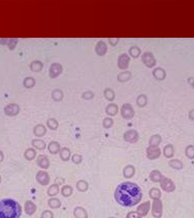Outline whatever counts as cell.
<instances>
[{
    "label": "cell",
    "mask_w": 194,
    "mask_h": 218,
    "mask_svg": "<svg viewBox=\"0 0 194 218\" xmlns=\"http://www.w3.org/2000/svg\"><path fill=\"white\" fill-rule=\"evenodd\" d=\"M62 65L59 63H52L49 69V76L51 78H55L60 76L63 72Z\"/></svg>",
    "instance_id": "obj_8"
},
{
    "label": "cell",
    "mask_w": 194,
    "mask_h": 218,
    "mask_svg": "<svg viewBox=\"0 0 194 218\" xmlns=\"http://www.w3.org/2000/svg\"><path fill=\"white\" fill-rule=\"evenodd\" d=\"M20 111V108L17 104H10L6 105L3 109L4 113L9 117H14L17 115Z\"/></svg>",
    "instance_id": "obj_9"
},
{
    "label": "cell",
    "mask_w": 194,
    "mask_h": 218,
    "mask_svg": "<svg viewBox=\"0 0 194 218\" xmlns=\"http://www.w3.org/2000/svg\"><path fill=\"white\" fill-rule=\"evenodd\" d=\"M128 52L131 56L134 59H136L140 56V55L141 53V50L140 48L138 46L133 45L129 48Z\"/></svg>",
    "instance_id": "obj_33"
},
{
    "label": "cell",
    "mask_w": 194,
    "mask_h": 218,
    "mask_svg": "<svg viewBox=\"0 0 194 218\" xmlns=\"http://www.w3.org/2000/svg\"><path fill=\"white\" fill-rule=\"evenodd\" d=\"M17 43H18V39H16V38L9 39V41H8V47L11 50H12L14 48H15Z\"/></svg>",
    "instance_id": "obj_46"
},
{
    "label": "cell",
    "mask_w": 194,
    "mask_h": 218,
    "mask_svg": "<svg viewBox=\"0 0 194 218\" xmlns=\"http://www.w3.org/2000/svg\"><path fill=\"white\" fill-rule=\"evenodd\" d=\"M130 60H131V58L129 56L128 54L127 53L122 54L120 55L118 59V61H117L118 66L121 69H127L128 68Z\"/></svg>",
    "instance_id": "obj_10"
},
{
    "label": "cell",
    "mask_w": 194,
    "mask_h": 218,
    "mask_svg": "<svg viewBox=\"0 0 194 218\" xmlns=\"http://www.w3.org/2000/svg\"><path fill=\"white\" fill-rule=\"evenodd\" d=\"M43 64L39 60L33 61L30 64V69L33 72H38L40 71L43 68Z\"/></svg>",
    "instance_id": "obj_26"
},
{
    "label": "cell",
    "mask_w": 194,
    "mask_h": 218,
    "mask_svg": "<svg viewBox=\"0 0 194 218\" xmlns=\"http://www.w3.org/2000/svg\"><path fill=\"white\" fill-rule=\"evenodd\" d=\"M135 172L136 170L134 167L132 165H128L124 168L123 174V176L125 178H131L132 177L134 176Z\"/></svg>",
    "instance_id": "obj_19"
},
{
    "label": "cell",
    "mask_w": 194,
    "mask_h": 218,
    "mask_svg": "<svg viewBox=\"0 0 194 218\" xmlns=\"http://www.w3.org/2000/svg\"><path fill=\"white\" fill-rule=\"evenodd\" d=\"M113 125V120L109 118L106 117L103 120L102 122V125L105 129H110Z\"/></svg>",
    "instance_id": "obj_41"
},
{
    "label": "cell",
    "mask_w": 194,
    "mask_h": 218,
    "mask_svg": "<svg viewBox=\"0 0 194 218\" xmlns=\"http://www.w3.org/2000/svg\"><path fill=\"white\" fill-rule=\"evenodd\" d=\"M143 198L141 189L134 182H123L117 186L114 198L120 206L131 207L140 202Z\"/></svg>",
    "instance_id": "obj_1"
},
{
    "label": "cell",
    "mask_w": 194,
    "mask_h": 218,
    "mask_svg": "<svg viewBox=\"0 0 194 218\" xmlns=\"http://www.w3.org/2000/svg\"><path fill=\"white\" fill-rule=\"evenodd\" d=\"M22 207L17 201L6 198L0 200V218H20Z\"/></svg>",
    "instance_id": "obj_2"
},
{
    "label": "cell",
    "mask_w": 194,
    "mask_h": 218,
    "mask_svg": "<svg viewBox=\"0 0 194 218\" xmlns=\"http://www.w3.org/2000/svg\"><path fill=\"white\" fill-rule=\"evenodd\" d=\"M36 163L38 167L44 169H47L50 166V162L48 157L44 155L38 156L36 160Z\"/></svg>",
    "instance_id": "obj_14"
},
{
    "label": "cell",
    "mask_w": 194,
    "mask_h": 218,
    "mask_svg": "<svg viewBox=\"0 0 194 218\" xmlns=\"http://www.w3.org/2000/svg\"><path fill=\"white\" fill-rule=\"evenodd\" d=\"M108 41H109V43L111 45L113 46H115L117 45V44L118 43V42L119 41V39L118 38H108Z\"/></svg>",
    "instance_id": "obj_47"
},
{
    "label": "cell",
    "mask_w": 194,
    "mask_h": 218,
    "mask_svg": "<svg viewBox=\"0 0 194 218\" xmlns=\"http://www.w3.org/2000/svg\"><path fill=\"white\" fill-rule=\"evenodd\" d=\"M123 139L125 141L129 143H136L139 139V134L136 130L131 129L124 132Z\"/></svg>",
    "instance_id": "obj_4"
},
{
    "label": "cell",
    "mask_w": 194,
    "mask_h": 218,
    "mask_svg": "<svg viewBox=\"0 0 194 218\" xmlns=\"http://www.w3.org/2000/svg\"><path fill=\"white\" fill-rule=\"evenodd\" d=\"M73 189L71 186L65 185L61 189V193L64 197H69L72 195Z\"/></svg>",
    "instance_id": "obj_35"
},
{
    "label": "cell",
    "mask_w": 194,
    "mask_h": 218,
    "mask_svg": "<svg viewBox=\"0 0 194 218\" xmlns=\"http://www.w3.org/2000/svg\"><path fill=\"white\" fill-rule=\"evenodd\" d=\"M163 176L161 173L157 170H154L150 172L149 178L153 182H160L161 181Z\"/></svg>",
    "instance_id": "obj_23"
},
{
    "label": "cell",
    "mask_w": 194,
    "mask_h": 218,
    "mask_svg": "<svg viewBox=\"0 0 194 218\" xmlns=\"http://www.w3.org/2000/svg\"><path fill=\"white\" fill-rule=\"evenodd\" d=\"M36 210L35 204L31 200H27L24 204V211L27 215H32Z\"/></svg>",
    "instance_id": "obj_16"
},
{
    "label": "cell",
    "mask_w": 194,
    "mask_h": 218,
    "mask_svg": "<svg viewBox=\"0 0 194 218\" xmlns=\"http://www.w3.org/2000/svg\"><path fill=\"white\" fill-rule=\"evenodd\" d=\"M1 181H2V178H1V176H0V183H1Z\"/></svg>",
    "instance_id": "obj_54"
},
{
    "label": "cell",
    "mask_w": 194,
    "mask_h": 218,
    "mask_svg": "<svg viewBox=\"0 0 194 218\" xmlns=\"http://www.w3.org/2000/svg\"><path fill=\"white\" fill-rule=\"evenodd\" d=\"M82 160H83L82 156L76 153L72 156V161L75 164H80L82 162Z\"/></svg>",
    "instance_id": "obj_44"
},
{
    "label": "cell",
    "mask_w": 194,
    "mask_h": 218,
    "mask_svg": "<svg viewBox=\"0 0 194 218\" xmlns=\"http://www.w3.org/2000/svg\"><path fill=\"white\" fill-rule=\"evenodd\" d=\"M149 195L150 198H152L153 200L157 199H160V198L161 197V192L158 188H153L150 190Z\"/></svg>",
    "instance_id": "obj_38"
},
{
    "label": "cell",
    "mask_w": 194,
    "mask_h": 218,
    "mask_svg": "<svg viewBox=\"0 0 194 218\" xmlns=\"http://www.w3.org/2000/svg\"><path fill=\"white\" fill-rule=\"evenodd\" d=\"M32 146H33L36 150L42 151L46 148V143H45V141L40 139H33L31 142Z\"/></svg>",
    "instance_id": "obj_24"
},
{
    "label": "cell",
    "mask_w": 194,
    "mask_h": 218,
    "mask_svg": "<svg viewBox=\"0 0 194 218\" xmlns=\"http://www.w3.org/2000/svg\"><path fill=\"white\" fill-rule=\"evenodd\" d=\"M47 125L51 130H56L59 126V122L55 118H50L47 120Z\"/></svg>",
    "instance_id": "obj_37"
},
{
    "label": "cell",
    "mask_w": 194,
    "mask_h": 218,
    "mask_svg": "<svg viewBox=\"0 0 194 218\" xmlns=\"http://www.w3.org/2000/svg\"><path fill=\"white\" fill-rule=\"evenodd\" d=\"M48 150L49 152L52 155H56L60 152L61 146L59 143L56 141H52L48 146Z\"/></svg>",
    "instance_id": "obj_18"
},
{
    "label": "cell",
    "mask_w": 194,
    "mask_h": 218,
    "mask_svg": "<svg viewBox=\"0 0 194 218\" xmlns=\"http://www.w3.org/2000/svg\"><path fill=\"white\" fill-rule=\"evenodd\" d=\"M60 157L64 162H68L69 161L70 157L71 156V152L69 148H63L60 150Z\"/></svg>",
    "instance_id": "obj_22"
},
{
    "label": "cell",
    "mask_w": 194,
    "mask_h": 218,
    "mask_svg": "<svg viewBox=\"0 0 194 218\" xmlns=\"http://www.w3.org/2000/svg\"><path fill=\"white\" fill-rule=\"evenodd\" d=\"M161 151L158 146H150L146 149V156L150 160H154L159 158Z\"/></svg>",
    "instance_id": "obj_11"
},
{
    "label": "cell",
    "mask_w": 194,
    "mask_h": 218,
    "mask_svg": "<svg viewBox=\"0 0 194 218\" xmlns=\"http://www.w3.org/2000/svg\"><path fill=\"white\" fill-rule=\"evenodd\" d=\"M189 119L191 120H194V109H192L190 112H189V115H188Z\"/></svg>",
    "instance_id": "obj_50"
},
{
    "label": "cell",
    "mask_w": 194,
    "mask_h": 218,
    "mask_svg": "<svg viewBox=\"0 0 194 218\" xmlns=\"http://www.w3.org/2000/svg\"><path fill=\"white\" fill-rule=\"evenodd\" d=\"M107 45L106 43V42L103 40H99L97 43L95 47V51L96 54L98 56H104L105 54L107 52Z\"/></svg>",
    "instance_id": "obj_13"
},
{
    "label": "cell",
    "mask_w": 194,
    "mask_h": 218,
    "mask_svg": "<svg viewBox=\"0 0 194 218\" xmlns=\"http://www.w3.org/2000/svg\"><path fill=\"white\" fill-rule=\"evenodd\" d=\"M132 77L131 71H125L119 73L117 76V80L120 82H125L129 80Z\"/></svg>",
    "instance_id": "obj_20"
},
{
    "label": "cell",
    "mask_w": 194,
    "mask_h": 218,
    "mask_svg": "<svg viewBox=\"0 0 194 218\" xmlns=\"http://www.w3.org/2000/svg\"><path fill=\"white\" fill-rule=\"evenodd\" d=\"M174 149L171 144H168L164 148V155L167 158H171L174 156Z\"/></svg>",
    "instance_id": "obj_34"
},
{
    "label": "cell",
    "mask_w": 194,
    "mask_h": 218,
    "mask_svg": "<svg viewBox=\"0 0 194 218\" xmlns=\"http://www.w3.org/2000/svg\"><path fill=\"white\" fill-rule=\"evenodd\" d=\"M43 218H51V213L48 211H45L42 214Z\"/></svg>",
    "instance_id": "obj_49"
},
{
    "label": "cell",
    "mask_w": 194,
    "mask_h": 218,
    "mask_svg": "<svg viewBox=\"0 0 194 218\" xmlns=\"http://www.w3.org/2000/svg\"><path fill=\"white\" fill-rule=\"evenodd\" d=\"M160 186L162 189L167 193L173 192L176 190V185L171 179L166 177L163 176L161 181Z\"/></svg>",
    "instance_id": "obj_6"
},
{
    "label": "cell",
    "mask_w": 194,
    "mask_h": 218,
    "mask_svg": "<svg viewBox=\"0 0 194 218\" xmlns=\"http://www.w3.org/2000/svg\"><path fill=\"white\" fill-rule=\"evenodd\" d=\"M148 103V97L145 94H141L138 96L136 98V104L140 108L145 107Z\"/></svg>",
    "instance_id": "obj_31"
},
{
    "label": "cell",
    "mask_w": 194,
    "mask_h": 218,
    "mask_svg": "<svg viewBox=\"0 0 194 218\" xmlns=\"http://www.w3.org/2000/svg\"><path fill=\"white\" fill-rule=\"evenodd\" d=\"M47 132V129L42 124L36 125L34 129V134L37 137H43Z\"/></svg>",
    "instance_id": "obj_21"
},
{
    "label": "cell",
    "mask_w": 194,
    "mask_h": 218,
    "mask_svg": "<svg viewBox=\"0 0 194 218\" xmlns=\"http://www.w3.org/2000/svg\"><path fill=\"white\" fill-rule=\"evenodd\" d=\"M65 182V179L62 177H57L55 179V183H56L58 185H62Z\"/></svg>",
    "instance_id": "obj_48"
},
{
    "label": "cell",
    "mask_w": 194,
    "mask_h": 218,
    "mask_svg": "<svg viewBox=\"0 0 194 218\" xmlns=\"http://www.w3.org/2000/svg\"><path fill=\"white\" fill-rule=\"evenodd\" d=\"M103 94L105 96V98L108 101H113L115 98V93L114 90L111 88L105 89L103 92Z\"/></svg>",
    "instance_id": "obj_32"
},
{
    "label": "cell",
    "mask_w": 194,
    "mask_h": 218,
    "mask_svg": "<svg viewBox=\"0 0 194 218\" xmlns=\"http://www.w3.org/2000/svg\"><path fill=\"white\" fill-rule=\"evenodd\" d=\"M162 214V203L160 199H154L153 202V215L157 218H160Z\"/></svg>",
    "instance_id": "obj_12"
},
{
    "label": "cell",
    "mask_w": 194,
    "mask_h": 218,
    "mask_svg": "<svg viewBox=\"0 0 194 218\" xmlns=\"http://www.w3.org/2000/svg\"><path fill=\"white\" fill-rule=\"evenodd\" d=\"M169 164L171 167L176 170H181L183 168V163L178 159H173L169 162Z\"/></svg>",
    "instance_id": "obj_36"
},
{
    "label": "cell",
    "mask_w": 194,
    "mask_h": 218,
    "mask_svg": "<svg viewBox=\"0 0 194 218\" xmlns=\"http://www.w3.org/2000/svg\"><path fill=\"white\" fill-rule=\"evenodd\" d=\"M120 114L124 120H130L134 117L135 111L130 104L125 103L121 106Z\"/></svg>",
    "instance_id": "obj_3"
},
{
    "label": "cell",
    "mask_w": 194,
    "mask_h": 218,
    "mask_svg": "<svg viewBox=\"0 0 194 218\" xmlns=\"http://www.w3.org/2000/svg\"><path fill=\"white\" fill-rule=\"evenodd\" d=\"M94 97V93L91 90L86 91L82 94V98L85 100H90Z\"/></svg>",
    "instance_id": "obj_45"
},
{
    "label": "cell",
    "mask_w": 194,
    "mask_h": 218,
    "mask_svg": "<svg viewBox=\"0 0 194 218\" xmlns=\"http://www.w3.org/2000/svg\"><path fill=\"white\" fill-rule=\"evenodd\" d=\"M60 191L59 185L56 183H54L51 185L47 190V194L50 197H54L57 195Z\"/></svg>",
    "instance_id": "obj_30"
},
{
    "label": "cell",
    "mask_w": 194,
    "mask_h": 218,
    "mask_svg": "<svg viewBox=\"0 0 194 218\" xmlns=\"http://www.w3.org/2000/svg\"><path fill=\"white\" fill-rule=\"evenodd\" d=\"M186 155L190 159H194V146L190 145L186 148Z\"/></svg>",
    "instance_id": "obj_42"
},
{
    "label": "cell",
    "mask_w": 194,
    "mask_h": 218,
    "mask_svg": "<svg viewBox=\"0 0 194 218\" xmlns=\"http://www.w3.org/2000/svg\"><path fill=\"white\" fill-rule=\"evenodd\" d=\"M162 137L160 135L155 134L152 135L149 139L150 146H158L161 143Z\"/></svg>",
    "instance_id": "obj_29"
},
{
    "label": "cell",
    "mask_w": 194,
    "mask_h": 218,
    "mask_svg": "<svg viewBox=\"0 0 194 218\" xmlns=\"http://www.w3.org/2000/svg\"><path fill=\"white\" fill-rule=\"evenodd\" d=\"M36 181L42 186H47L50 183L51 178L47 172L39 170L35 176Z\"/></svg>",
    "instance_id": "obj_7"
},
{
    "label": "cell",
    "mask_w": 194,
    "mask_h": 218,
    "mask_svg": "<svg viewBox=\"0 0 194 218\" xmlns=\"http://www.w3.org/2000/svg\"><path fill=\"white\" fill-rule=\"evenodd\" d=\"M36 84V81L34 78L32 77H26L24 80V86L26 88L30 89L35 86Z\"/></svg>",
    "instance_id": "obj_39"
},
{
    "label": "cell",
    "mask_w": 194,
    "mask_h": 218,
    "mask_svg": "<svg viewBox=\"0 0 194 218\" xmlns=\"http://www.w3.org/2000/svg\"><path fill=\"white\" fill-rule=\"evenodd\" d=\"M52 98L55 101L60 102L62 101L64 98L63 90L59 89H54L52 92Z\"/></svg>",
    "instance_id": "obj_25"
},
{
    "label": "cell",
    "mask_w": 194,
    "mask_h": 218,
    "mask_svg": "<svg viewBox=\"0 0 194 218\" xmlns=\"http://www.w3.org/2000/svg\"><path fill=\"white\" fill-rule=\"evenodd\" d=\"M142 62L148 68H153L156 64V60L153 54L150 52H145L141 56Z\"/></svg>",
    "instance_id": "obj_5"
},
{
    "label": "cell",
    "mask_w": 194,
    "mask_h": 218,
    "mask_svg": "<svg viewBox=\"0 0 194 218\" xmlns=\"http://www.w3.org/2000/svg\"><path fill=\"white\" fill-rule=\"evenodd\" d=\"M150 209V201H147L142 203L138 207V210H139L143 215H146Z\"/></svg>",
    "instance_id": "obj_40"
},
{
    "label": "cell",
    "mask_w": 194,
    "mask_h": 218,
    "mask_svg": "<svg viewBox=\"0 0 194 218\" xmlns=\"http://www.w3.org/2000/svg\"><path fill=\"white\" fill-rule=\"evenodd\" d=\"M36 152L35 149L32 148H28L24 153V158L28 161H32L36 157Z\"/></svg>",
    "instance_id": "obj_28"
},
{
    "label": "cell",
    "mask_w": 194,
    "mask_h": 218,
    "mask_svg": "<svg viewBox=\"0 0 194 218\" xmlns=\"http://www.w3.org/2000/svg\"><path fill=\"white\" fill-rule=\"evenodd\" d=\"M7 40H8V39H0V43L2 45H6L7 42H8Z\"/></svg>",
    "instance_id": "obj_52"
},
{
    "label": "cell",
    "mask_w": 194,
    "mask_h": 218,
    "mask_svg": "<svg viewBox=\"0 0 194 218\" xmlns=\"http://www.w3.org/2000/svg\"><path fill=\"white\" fill-rule=\"evenodd\" d=\"M153 76L156 80L159 81L164 80L166 77V72L164 69L161 67H157L153 70Z\"/></svg>",
    "instance_id": "obj_15"
},
{
    "label": "cell",
    "mask_w": 194,
    "mask_h": 218,
    "mask_svg": "<svg viewBox=\"0 0 194 218\" xmlns=\"http://www.w3.org/2000/svg\"><path fill=\"white\" fill-rule=\"evenodd\" d=\"M4 158H5V156H4L3 152L0 150V162H3Z\"/></svg>",
    "instance_id": "obj_51"
},
{
    "label": "cell",
    "mask_w": 194,
    "mask_h": 218,
    "mask_svg": "<svg viewBox=\"0 0 194 218\" xmlns=\"http://www.w3.org/2000/svg\"><path fill=\"white\" fill-rule=\"evenodd\" d=\"M188 81L191 84V85L194 88V78H188Z\"/></svg>",
    "instance_id": "obj_53"
},
{
    "label": "cell",
    "mask_w": 194,
    "mask_h": 218,
    "mask_svg": "<svg viewBox=\"0 0 194 218\" xmlns=\"http://www.w3.org/2000/svg\"><path fill=\"white\" fill-rule=\"evenodd\" d=\"M48 205L52 208H56V207H59L60 206L61 203H60V200L58 198H53L49 199Z\"/></svg>",
    "instance_id": "obj_43"
},
{
    "label": "cell",
    "mask_w": 194,
    "mask_h": 218,
    "mask_svg": "<svg viewBox=\"0 0 194 218\" xmlns=\"http://www.w3.org/2000/svg\"><path fill=\"white\" fill-rule=\"evenodd\" d=\"M76 188L80 192H85L89 189V183L84 179L79 180L76 183Z\"/></svg>",
    "instance_id": "obj_27"
},
{
    "label": "cell",
    "mask_w": 194,
    "mask_h": 218,
    "mask_svg": "<svg viewBox=\"0 0 194 218\" xmlns=\"http://www.w3.org/2000/svg\"><path fill=\"white\" fill-rule=\"evenodd\" d=\"M105 111L108 115L111 116V117H113V116L117 115V114L118 113L119 107L115 104H113V103L109 104L106 106V109H105Z\"/></svg>",
    "instance_id": "obj_17"
}]
</instances>
